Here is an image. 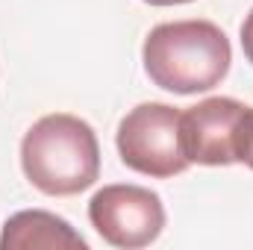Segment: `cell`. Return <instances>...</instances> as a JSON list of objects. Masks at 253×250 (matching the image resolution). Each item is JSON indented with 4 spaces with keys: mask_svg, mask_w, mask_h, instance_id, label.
I'll return each instance as SVG.
<instances>
[{
    "mask_svg": "<svg viewBox=\"0 0 253 250\" xmlns=\"http://www.w3.org/2000/svg\"><path fill=\"white\" fill-rule=\"evenodd\" d=\"M24 177L50 197H71L100 177V144L91 124L77 115L53 112L39 118L21 141Z\"/></svg>",
    "mask_w": 253,
    "mask_h": 250,
    "instance_id": "obj_2",
    "label": "cell"
},
{
    "mask_svg": "<svg viewBox=\"0 0 253 250\" xmlns=\"http://www.w3.org/2000/svg\"><path fill=\"white\" fill-rule=\"evenodd\" d=\"M242 50H245V59L253 65V9L248 12V18L242 24Z\"/></svg>",
    "mask_w": 253,
    "mask_h": 250,
    "instance_id": "obj_7",
    "label": "cell"
},
{
    "mask_svg": "<svg viewBox=\"0 0 253 250\" xmlns=\"http://www.w3.org/2000/svg\"><path fill=\"white\" fill-rule=\"evenodd\" d=\"M88 221L112 248H147L165 230V206L156 191L132 183H112L88 200Z\"/></svg>",
    "mask_w": 253,
    "mask_h": 250,
    "instance_id": "obj_5",
    "label": "cell"
},
{
    "mask_svg": "<svg viewBox=\"0 0 253 250\" xmlns=\"http://www.w3.org/2000/svg\"><path fill=\"white\" fill-rule=\"evenodd\" d=\"M141 62L153 85L174 94H200L230 74L233 47L212 21H168L147 33Z\"/></svg>",
    "mask_w": 253,
    "mask_h": 250,
    "instance_id": "obj_1",
    "label": "cell"
},
{
    "mask_svg": "<svg viewBox=\"0 0 253 250\" xmlns=\"http://www.w3.org/2000/svg\"><path fill=\"white\" fill-rule=\"evenodd\" d=\"M183 112L168 103H138L129 109L115 132V144L129 171L168 180L189 168L191 162L183 153L180 141Z\"/></svg>",
    "mask_w": 253,
    "mask_h": 250,
    "instance_id": "obj_3",
    "label": "cell"
},
{
    "mask_svg": "<svg viewBox=\"0 0 253 250\" xmlns=\"http://www.w3.org/2000/svg\"><path fill=\"white\" fill-rule=\"evenodd\" d=\"M253 138V106L236 97H206L183 112L180 141L191 165L245 162Z\"/></svg>",
    "mask_w": 253,
    "mask_h": 250,
    "instance_id": "obj_4",
    "label": "cell"
},
{
    "mask_svg": "<svg viewBox=\"0 0 253 250\" xmlns=\"http://www.w3.org/2000/svg\"><path fill=\"white\" fill-rule=\"evenodd\" d=\"M150 6H180V3H191V0H144Z\"/></svg>",
    "mask_w": 253,
    "mask_h": 250,
    "instance_id": "obj_8",
    "label": "cell"
},
{
    "mask_svg": "<svg viewBox=\"0 0 253 250\" xmlns=\"http://www.w3.org/2000/svg\"><path fill=\"white\" fill-rule=\"evenodd\" d=\"M245 165L253 171V138H251V147H248V156H245Z\"/></svg>",
    "mask_w": 253,
    "mask_h": 250,
    "instance_id": "obj_9",
    "label": "cell"
},
{
    "mask_svg": "<svg viewBox=\"0 0 253 250\" xmlns=\"http://www.w3.org/2000/svg\"><path fill=\"white\" fill-rule=\"evenodd\" d=\"M88 242L53 212H15L0 233V250H85Z\"/></svg>",
    "mask_w": 253,
    "mask_h": 250,
    "instance_id": "obj_6",
    "label": "cell"
}]
</instances>
